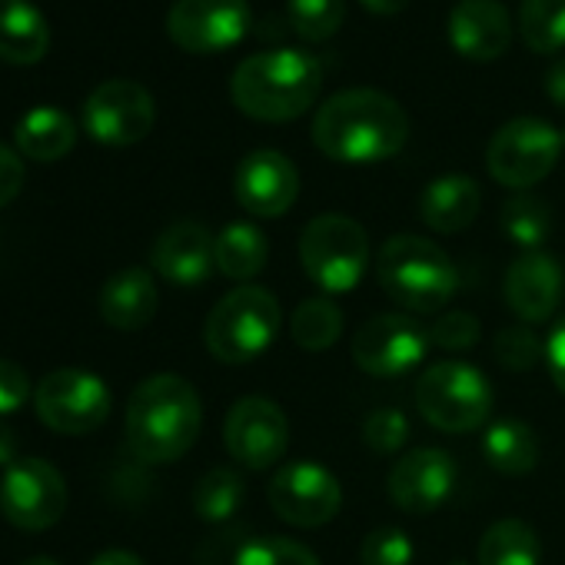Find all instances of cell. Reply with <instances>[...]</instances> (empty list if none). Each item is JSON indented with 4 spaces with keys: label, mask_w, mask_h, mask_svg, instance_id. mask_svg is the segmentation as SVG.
Returning a JSON list of instances; mask_svg holds the SVG:
<instances>
[{
    "label": "cell",
    "mask_w": 565,
    "mask_h": 565,
    "mask_svg": "<svg viewBox=\"0 0 565 565\" xmlns=\"http://www.w3.org/2000/svg\"><path fill=\"white\" fill-rule=\"evenodd\" d=\"M522 41L535 54H555L565 47V0H522L519 8Z\"/></svg>",
    "instance_id": "obj_31"
},
{
    "label": "cell",
    "mask_w": 565,
    "mask_h": 565,
    "mask_svg": "<svg viewBox=\"0 0 565 565\" xmlns=\"http://www.w3.org/2000/svg\"><path fill=\"white\" fill-rule=\"evenodd\" d=\"M223 443L226 452L253 469L263 472L276 466L290 449V419L273 399L266 396H243L233 403L223 423Z\"/></svg>",
    "instance_id": "obj_12"
},
{
    "label": "cell",
    "mask_w": 565,
    "mask_h": 565,
    "mask_svg": "<svg viewBox=\"0 0 565 565\" xmlns=\"http://www.w3.org/2000/svg\"><path fill=\"white\" fill-rule=\"evenodd\" d=\"M545 363H548V373H552V383L562 390L565 396V317L552 327L548 340H545Z\"/></svg>",
    "instance_id": "obj_40"
},
{
    "label": "cell",
    "mask_w": 565,
    "mask_h": 565,
    "mask_svg": "<svg viewBox=\"0 0 565 565\" xmlns=\"http://www.w3.org/2000/svg\"><path fill=\"white\" fill-rule=\"evenodd\" d=\"M376 279L386 297L409 313H439L459 287L456 266L446 249L413 233L390 236L380 246Z\"/></svg>",
    "instance_id": "obj_4"
},
{
    "label": "cell",
    "mask_w": 565,
    "mask_h": 565,
    "mask_svg": "<svg viewBox=\"0 0 565 565\" xmlns=\"http://www.w3.org/2000/svg\"><path fill=\"white\" fill-rule=\"evenodd\" d=\"M150 266L173 287H200L216 269V236L196 220H177L157 236Z\"/></svg>",
    "instance_id": "obj_19"
},
{
    "label": "cell",
    "mask_w": 565,
    "mask_h": 565,
    "mask_svg": "<svg viewBox=\"0 0 565 565\" xmlns=\"http://www.w3.org/2000/svg\"><path fill=\"white\" fill-rule=\"evenodd\" d=\"M482 456L502 476H525L539 462V439L522 419H499L482 436Z\"/></svg>",
    "instance_id": "obj_26"
},
{
    "label": "cell",
    "mask_w": 565,
    "mask_h": 565,
    "mask_svg": "<svg viewBox=\"0 0 565 565\" xmlns=\"http://www.w3.org/2000/svg\"><path fill=\"white\" fill-rule=\"evenodd\" d=\"M479 210H482V190L466 173H443L419 196V216L436 233H459L472 226Z\"/></svg>",
    "instance_id": "obj_22"
},
{
    "label": "cell",
    "mask_w": 565,
    "mask_h": 565,
    "mask_svg": "<svg viewBox=\"0 0 565 565\" xmlns=\"http://www.w3.org/2000/svg\"><path fill=\"white\" fill-rule=\"evenodd\" d=\"M269 263L266 233L253 223H226L216 233V269L226 279H236L246 287V279L259 276Z\"/></svg>",
    "instance_id": "obj_25"
},
{
    "label": "cell",
    "mask_w": 565,
    "mask_h": 565,
    "mask_svg": "<svg viewBox=\"0 0 565 565\" xmlns=\"http://www.w3.org/2000/svg\"><path fill=\"white\" fill-rule=\"evenodd\" d=\"M21 565H61V562H54V558L41 555V558H28V562H21Z\"/></svg>",
    "instance_id": "obj_45"
},
{
    "label": "cell",
    "mask_w": 565,
    "mask_h": 565,
    "mask_svg": "<svg viewBox=\"0 0 565 565\" xmlns=\"http://www.w3.org/2000/svg\"><path fill=\"white\" fill-rule=\"evenodd\" d=\"M449 44L469 61H495L512 44V21L499 0H459L449 14Z\"/></svg>",
    "instance_id": "obj_20"
},
{
    "label": "cell",
    "mask_w": 565,
    "mask_h": 565,
    "mask_svg": "<svg viewBox=\"0 0 565 565\" xmlns=\"http://www.w3.org/2000/svg\"><path fill=\"white\" fill-rule=\"evenodd\" d=\"M499 223H502V233L515 246H522L525 253H535L552 230V213H548L545 200H539L532 193H515L502 203Z\"/></svg>",
    "instance_id": "obj_30"
},
{
    "label": "cell",
    "mask_w": 565,
    "mask_h": 565,
    "mask_svg": "<svg viewBox=\"0 0 565 565\" xmlns=\"http://www.w3.org/2000/svg\"><path fill=\"white\" fill-rule=\"evenodd\" d=\"M279 323H282V313H279L276 297L263 287H249L246 282V287L230 290L210 310L203 340H206V350L220 363L243 366L273 347Z\"/></svg>",
    "instance_id": "obj_5"
},
{
    "label": "cell",
    "mask_w": 565,
    "mask_h": 565,
    "mask_svg": "<svg viewBox=\"0 0 565 565\" xmlns=\"http://www.w3.org/2000/svg\"><path fill=\"white\" fill-rule=\"evenodd\" d=\"M449 565H472V562H466V558H452Z\"/></svg>",
    "instance_id": "obj_46"
},
{
    "label": "cell",
    "mask_w": 565,
    "mask_h": 565,
    "mask_svg": "<svg viewBox=\"0 0 565 565\" xmlns=\"http://www.w3.org/2000/svg\"><path fill=\"white\" fill-rule=\"evenodd\" d=\"M363 439L373 452L380 456H393L403 449V443L409 439V419L403 409H393V406H383V409H373L363 423Z\"/></svg>",
    "instance_id": "obj_35"
},
{
    "label": "cell",
    "mask_w": 565,
    "mask_h": 565,
    "mask_svg": "<svg viewBox=\"0 0 565 565\" xmlns=\"http://www.w3.org/2000/svg\"><path fill=\"white\" fill-rule=\"evenodd\" d=\"M203 426L196 390L177 373L143 380L127 403V443L150 466L177 462L190 452Z\"/></svg>",
    "instance_id": "obj_2"
},
{
    "label": "cell",
    "mask_w": 565,
    "mask_h": 565,
    "mask_svg": "<svg viewBox=\"0 0 565 565\" xmlns=\"http://www.w3.org/2000/svg\"><path fill=\"white\" fill-rule=\"evenodd\" d=\"M479 565H539L542 542L535 529L522 519H499L492 522L476 548Z\"/></svg>",
    "instance_id": "obj_27"
},
{
    "label": "cell",
    "mask_w": 565,
    "mask_h": 565,
    "mask_svg": "<svg viewBox=\"0 0 565 565\" xmlns=\"http://www.w3.org/2000/svg\"><path fill=\"white\" fill-rule=\"evenodd\" d=\"M190 499H193V512L203 522H226L243 505L246 486H243V476L233 469H210L196 479Z\"/></svg>",
    "instance_id": "obj_29"
},
{
    "label": "cell",
    "mask_w": 565,
    "mask_h": 565,
    "mask_svg": "<svg viewBox=\"0 0 565 565\" xmlns=\"http://www.w3.org/2000/svg\"><path fill=\"white\" fill-rule=\"evenodd\" d=\"M545 94L558 110H565V57L545 71Z\"/></svg>",
    "instance_id": "obj_41"
},
{
    "label": "cell",
    "mask_w": 565,
    "mask_h": 565,
    "mask_svg": "<svg viewBox=\"0 0 565 565\" xmlns=\"http://www.w3.org/2000/svg\"><path fill=\"white\" fill-rule=\"evenodd\" d=\"M562 153V134L542 120V117H515L502 124L489 147H486V167L495 183L525 193L529 186L542 183Z\"/></svg>",
    "instance_id": "obj_8"
},
{
    "label": "cell",
    "mask_w": 565,
    "mask_h": 565,
    "mask_svg": "<svg viewBox=\"0 0 565 565\" xmlns=\"http://www.w3.org/2000/svg\"><path fill=\"white\" fill-rule=\"evenodd\" d=\"M233 565H320L317 552L297 539L282 535H259L239 545Z\"/></svg>",
    "instance_id": "obj_33"
},
{
    "label": "cell",
    "mask_w": 565,
    "mask_h": 565,
    "mask_svg": "<svg viewBox=\"0 0 565 565\" xmlns=\"http://www.w3.org/2000/svg\"><path fill=\"white\" fill-rule=\"evenodd\" d=\"M14 140L24 157L38 160V163H54L74 150L77 124L61 107H34L21 117Z\"/></svg>",
    "instance_id": "obj_24"
},
{
    "label": "cell",
    "mask_w": 565,
    "mask_h": 565,
    "mask_svg": "<svg viewBox=\"0 0 565 565\" xmlns=\"http://www.w3.org/2000/svg\"><path fill=\"white\" fill-rule=\"evenodd\" d=\"M51 51V28L31 0H0V61L38 64Z\"/></svg>",
    "instance_id": "obj_23"
},
{
    "label": "cell",
    "mask_w": 565,
    "mask_h": 565,
    "mask_svg": "<svg viewBox=\"0 0 565 565\" xmlns=\"http://www.w3.org/2000/svg\"><path fill=\"white\" fill-rule=\"evenodd\" d=\"M323 87V64L307 51H263L246 57L230 81L233 104L266 124H282L307 114Z\"/></svg>",
    "instance_id": "obj_3"
},
{
    "label": "cell",
    "mask_w": 565,
    "mask_h": 565,
    "mask_svg": "<svg viewBox=\"0 0 565 565\" xmlns=\"http://www.w3.org/2000/svg\"><path fill=\"white\" fill-rule=\"evenodd\" d=\"M416 409L439 433H472L492 413V386L469 363H433L416 383Z\"/></svg>",
    "instance_id": "obj_7"
},
{
    "label": "cell",
    "mask_w": 565,
    "mask_h": 565,
    "mask_svg": "<svg viewBox=\"0 0 565 565\" xmlns=\"http://www.w3.org/2000/svg\"><path fill=\"white\" fill-rule=\"evenodd\" d=\"M562 290H565L562 266L542 249L522 253L509 266L505 282H502L505 307L519 317V323H529V327H539L555 317L562 303Z\"/></svg>",
    "instance_id": "obj_18"
},
{
    "label": "cell",
    "mask_w": 565,
    "mask_h": 565,
    "mask_svg": "<svg viewBox=\"0 0 565 565\" xmlns=\"http://www.w3.org/2000/svg\"><path fill=\"white\" fill-rule=\"evenodd\" d=\"M157 282L150 276V269L143 266H127L120 273H114L104 290H100V317L107 327L134 333L143 330L153 313H157Z\"/></svg>",
    "instance_id": "obj_21"
},
{
    "label": "cell",
    "mask_w": 565,
    "mask_h": 565,
    "mask_svg": "<svg viewBox=\"0 0 565 565\" xmlns=\"http://www.w3.org/2000/svg\"><path fill=\"white\" fill-rule=\"evenodd\" d=\"M34 406L44 426L64 436H87L110 416L114 396L107 383L87 370H54L41 380Z\"/></svg>",
    "instance_id": "obj_9"
},
{
    "label": "cell",
    "mask_w": 565,
    "mask_h": 565,
    "mask_svg": "<svg viewBox=\"0 0 565 565\" xmlns=\"http://www.w3.org/2000/svg\"><path fill=\"white\" fill-rule=\"evenodd\" d=\"M233 193L249 216H282L300 196V170L279 150H253L236 167Z\"/></svg>",
    "instance_id": "obj_16"
},
{
    "label": "cell",
    "mask_w": 565,
    "mask_h": 565,
    "mask_svg": "<svg viewBox=\"0 0 565 565\" xmlns=\"http://www.w3.org/2000/svg\"><path fill=\"white\" fill-rule=\"evenodd\" d=\"M157 120L150 90L137 81H107L84 104V127L104 147L140 143Z\"/></svg>",
    "instance_id": "obj_14"
},
{
    "label": "cell",
    "mask_w": 565,
    "mask_h": 565,
    "mask_svg": "<svg viewBox=\"0 0 565 565\" xmlns=\"http://www.w3.org/2000/svg\"><path fill=\"white\" fill-rule=\"evenodd\" d=\"M28 399H31L28 373L11 360H0V416L18 413Z\"/></svg>",
    "instance_id": "obj_38"
},
{
    "label": "cell",
    "mask_w": 565,
    "mask_h": 565,
    "mask_svg": "<svg viewBox=\"0 0 565 565\" xmlns=\"http://www.w3.org/2000/svg\"><path fill=\"white\" fill-rule=\"evenodd\" d=\"M456 476L459 469L446 449H413L403 459H396L386 486H390V499L403 512L426 515L449 502L456 489Z\"/></svg>",
    "instance_id": "obj_17"
},
{
    "label": "cell",
    "mask_w": 565,
    "mask_h": 565,
    "mask_svg": "<svg viewBox=\"0 0 565 565\" xmlns=\"http://www.w3.org/2000/svg\"><path fill=\"white\" fill-rule=\"evenodd\" d=\"M429 347V330L406 313H380L353 333V360L376 380L406 376L423 363Z\"/></svg>",
    "instance_id": "obj_13"
},
{
    "label": "cell",
    "mask_w": 565,
    "mask_h": 565,
    "mask_svg": "<svg viewBox=\"0 0 565 565\" xmlns=\"http://www.w3.org/2000/svg\"><path fill=\"white\" fill-rule=\"evenodd\" d=\"M409 140L406 110L383 90L353 87L333 94L313 117V143L340 163H380Z\"/></svg>",
    "instance_id": "obj_1"
},
{
    "label": "cell",
    "mask_w": 565,
    "mask_h": 565,
    "mask_svg": "<svg viewBox=\"0 0 565 565\" xmlns=\"http://www.w3.org/2000/svg\"><path fill=\"white\" fill-rule=\"evenodd\" d=\"M287 14L303 41L323 44L343 28L347 0H287Z\"/></svg>",
    "instance_id": "obj_32"
},
{
    "label": "cell",
    "mask_w": 565,
    "mask_h": 565,
    "mask_svg": "<svg viewBox=\"0 0 565 565\" xmlns=\"http://www.w3.org/2000/svg\"><path fill=\"white\" fill-rule=\"evenodd\" d=\"M0 512L24 532L51 529L67 512V482L44 459H18L0 479Z\"/></svg>",
    "instance_id": "obj_11"
},
{
    "label": "cell",
    "mask_w": 565,
    "mask_h": 565,
    "mask_svg": "<svg viewBox=\"0 0 565 565\" xmlns=\"http://www.w3.org/2000/svg\"><path fill=\"white\" fill-rule=\"evenodd\" d=\"M360 4L366 8V11H373V14H380V18H393V14H399L409 0H360Z\"/></svg>",
    "instance_id": "obj_44"
},
{
    "label": "cell",
    "mask_w": 565,
    "mask_h": 565,
    "mask_svg": "<svg viewBox=\"0 0 565 565\" xmlns=\"http://www.w3.org/2000/svg\"><path fill=\"white\" fill-rule=\"evenodd\" d=\"M273 512L297 529H320L333 522L343 509V486L340 479L320 462H287L276 469L266 486Z\"/></svg>",
    "instance_id": "obj_10"
},
{
    "label": "cell",
    "mask_w": 565,
    "mask_h": 565,
    "mask_svg": "<svg viewBox=\"0 0 565 565\" xmlns=\"http://www.w3.org/2000/svg\"><path fill=\"white\" fill-rule=\"evenodd\" d=\"M492 350H495V360H499L505 370H512V373H529V370L542 360V353H545L542 343H539L535 327H529V323L502 327V330L495 333Z\"/></svg>",
    "instance_id": "obj_34"
},
{
    "label": "cell",
    "mask_w": 565,
    "mask_h": 565,
    "mask_svg": "<svg viewBox=\"0 0 565 565\" xmlns=\"http://www.w3.org/2000/svg\"><path fill=\"white\" fill-rule=\"evenodd\" d=\"M253 11L246 0H177L167 14V34L180 51L216 54L239 44Z\"/></svg>",
    "instance_id": "obj_15"
},
{
    "label": "cell",
    "mask_w": 565,
    "mask_h": 565,
    "mask_svg": "<svg viewBox=\"0 0 565 565\" xmlns=\"http://www.w3.org/2000/svg\"><path fill=\"white\" fill-rule=\"evenodd\" d=\"M429 343L436 350L446 353H466L479 343V320L466 310L456 313H443L433 327H429Z\"/></svg>",
    "instance_id": "obj_37"
},
{
    "label": "cell",
    "mask_w": 565,
    "mask_h": 565,
    "mask_svg": "<svg viewBox=\"0 0 565 565\" xmlns=\"http://www.w3.org/2000/svg\"><path fill=\"white\" fill-rule=\"evenodd\" d=\"M24 190V163L21 153L0 143V206H8Z\"/></svg>",
    "instance_id": "obj_39"
},
{
    "label": "cell",
    "mask_w": 565,
    "mask_h": 565,
    "mask_svg": "<svg viewBox=\"0 0 565 565\" xmlns=\"http://www.w3.org/2000/svg\"><path fill=\"white\" fill-rule=\"evenodd\" d=\"M294 343L307 353H327L343 337V310L330 297H310L294 310Z\"/></svg>",
    "instance_id": "obj_28"
},
{
    "label": "cell",
    "mask_w": 565,
    "mask_h": 565,
    "mask_svg": "<svg viewBox=\"0 0 565 565\" xmlns=\"http://www.w3.org/2000/svg\"><path fill=\"white\" fill-rule=\"evenodd\" d=\"M90 565H143V558L134 555V552H127V548H107Z\"/></svg>",
    "instance_id": "obj_43"
},
{
    "label": "cell",
    "mask_w": 565,
    "mask_h": 565,
    "mask_svg": "<svg viewBox=\"0 0 565 565\" xmlns=\"http://www.w3.org/2000/svg\"><path fill=\"white\" fill-rule=\"evenodd\" d=\"M18 446H21V439H18V433L0 419V466H11V462H18Z\"/></svg>",
    "instance_id": "obj_42"
},
{
    "label": "cell",
    "mask_w": 565,
    "mask_h": 565,
    "mask_svg": "<svg viewBox=\"0 0 565 565\" xmlns=\"http://www.w3.org/2000/svg\"><path fill=\"white\" fill-rule=\"evenodd\" d=\"M370 236L343 213L313 216L300 236V263L323 294H350L370 269Z\"/></svg>",
    "instance_id": "obj_6"
},
{
    "label": "cell",
    "mask_w": 565,
    "mask_h": 565,
    "mask_svg": "<svg viewBox=\"0 0 565 565\" xmlns=\"http://www.w3.org/2000/svg\"><path fill=\"white\" fill-rule=\"evenodd\" d=\"M562 143H565V134H562Z\"/></svg>",
    "instance_id": "obj_47"
},
{
    "label": "cell",
    "mask_w": 565,
    "mask_h": 565,
    "mask_svg": "<svg viewBox=\"0 0 565 565\" xmlns=\"http://www.w3.org/2000/svg\"><path fill=\"white\" fill-rule=\"evenodd\" d=\"M413 542L403 529L386 525V529H373L363 545H360V562L363 565H413Z\"/></svg>",
    "instance_id": "obj_36"
}]
</instances>
